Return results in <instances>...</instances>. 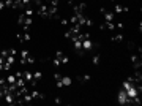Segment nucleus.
<instances>
[{
  "mask_svg": "<svg viewBox=\"0 0 142 106\" xmlns=\"http://www.w3.org/2000/svg\"><path fill=\"white\" fill-rule=\"evenodd\" d=\"M33 62H35V59H33V57H30V56H28V57H27V65H32V63H33Z\"/></svg>",
  "mask_w": 142,
  "mask_h": 106,
  "instance_id": "5701e85b",
  "label": "nucleus"
},
{
  "mask_svg": "<svg viewBox=\"0 0 142 106\" xmlns=\"http://www.w3.org/2000/svg\"><path fill=\"white\" fill-rule=\"evenodd\" d=\"M92 60H93V63H95V65H98V63H100V60H101V57H100V54H95V56H93V59H92Z\"/></svg>",
  "mask_w": 142,
  "mask_h": 106,
  "instance_id": "f3484780",
  "label": "nucleus"
},
{
  "mask_svg": "<svg viewBox=\"0 0 142 106\" xmlns=\"http://www.w3.org/2000/svg\"><path fill=\"white\" fill-rule=\"evenodd\" d=\"M8 54H10V56H16L18 51H16V49H8Z\"/></svg>",
  "mask_w": 142,
  "mask_h": 106,
  "instance_id": "b1692460",
  "label": "nucleus"
},
{
  "mask_svg": "<svg viewBox=\"0 0 142 106\" xmlns=\"http://www.w3.org/2000/svg\"><path fill=\"white\" fill-rule=\"evenodd\" d=\"M131 60H133V65H134V68L139 70V68H141V57L137 56V54H133V56H131Z\"/></svg>",
  "mask_w": 142,
  "mask_h": 106,
  "instance_id": "39448f33",
  "label": "nucleus"
},
{
  "mask_svg": "<svg viewBox=\"0 0 142 106\" xmlns=\"http://www.w3.org/2000/svg\"><path fill=\"white\" fill-rule=\"evenodd\" d=\"M122 11H125V13H128V6H122V5H115V13H122Z\"/></svg>",
  "mask_w": 142,
  "mask_h": 106,
  "instance_id": "ddd939ff",
  "label": "nucleus"
},
{
  "mask_svg": "<svg viewBox=\"0 0 142 106\" xmlns=\"http://www.w3.org/2000/svg\"><path fill=\"white\" fill-rule=\"evenodd\" d=\"M24 14L28 16V18H32V16L35 14V11L32 10V6H25V8H24Z\"/></svg>",
  "mask_w": 142,
  "mask_h": 106,
  "instance_id": "9b49d317",
  "label": "nucleus"
},
{
  "mask_svg": "<svg viewBox=\"0 0 142 106\" xmlns=\"http://www.w3.org/2000/svg\"><path fill=\"white\" fill-rule=\"evenodd\" d=\"M68 2H70V3H74V2H76V0H68Z\"/></svg>",
  "mask_w": 142,
  "mask_h": 106,
  "instance_id": "7c9ffc66",
  "label": "nucleus"
},
{
  "mask_svg": "<svg viewBox=\"0 0 142 106\" xmlns=\"http://www.w3.org/2000/svg\"><path fill=\"white\" fill-rule=\"evenodd\" d=\"M117 100H118V103H120V105L131 103V98L126 95V90H125V89H122V90L118 92V95H117Z\"/></svg>",
  "mask_w": 142,
  "mask_h": 106,
  "instance_id": "f257e3e1",
  "label": "nucleus"
},
{
  "mask_svg": "<svg viewBox=\"0 0 142 106\" xmlns=\"http://www.w3.org/2000/svg\"><path fill=\"white\" fill-rule=\"evenodd\" d=\"M24 6H30V3H32V0H22Z\"/></svg>",
  "mask_w": 142,
  "mask_h": 106,
  "instance_id": "a878e982",
  "label": "nucleus"
},
{
  "mask_svg": "<svg viewBox=\"0 0 142 106\" xmlns=\"http://www.w3.org/2000/svg\"><path fill=\"white\" fill-rule=\"evenodd\" d=\"M18 22H19L21 25H32V22H33V21H32V18H28V16H25L24 13H22V14L19 16Z\"/></svg>",
  "mask_w": 142,
  "mask_h": 106,
  "instance_id": "7ed1b4c3",
  "label": "nucleus"
},
{
  "mask_svg": "<svg viewBox=\"0 0 142 106\" xmlns=\"http://www.w3.org/2000/svg\"><path fill=\"white\" fill-rule=\"evenodd\" d=\"M3 8H5V2H0V11H2Z\"/></svg>",
  "mask_w": 142,
  "mask_h": 106,
  "instance_id": "c85d7f7f",
  "label": "nucleus"
},
{
  "mask_svg": "<svg viewBox=\"0 0 142 106\" xmlns=\"http://www.w3.org/2000/svg\"><path fill=\"white\" fill-rule=\"evenodd\" d=\"M112 19H114V13L106 11V13H104V21H112Z\"/></svg>",
  "mask_w": 142,
  "mask_h": 106,
  "instance_id": "4468645a",
  "label": "nucleus"
},
{
  "mask_svg": "<svg viewBox=\"0 0 142 106\" xmlns=\"http://www.w3.org/2000/svg\"><path fill=\"white\" fill-rule=\"evenodd\" d=\"M73 44H74V49H76L79 54L84 52V49H82V41H81V40H74V41H73Z\"/></svg>",
  "mask_w": 142,
  "mask_h": 106,
  "instance_id": "1a4fd4ad",
  "label": "nucleus"
},
{
  "mask_svg": "<svg viewBox=\"0 0 142 106\" xmlns=\"http://www.w3.org/2000/svg\"><path fill=\"white\" fill-rule=\"evenodd\" d=\"M71 78L70 76H62V79H60V81H57V87H68V86H71Z\"/></svg>",
  "mask_w": 142,
  "mask_h": 106,
  "instance_id": "f03ea898",
  "label": "nucleus"
},
{
  "mask_svg": "<svg viewBox=\"0 0 142 106\" xmlns=\"http://www.w3.org/2000/svg\"><path fill=\"white\" fill-rule=\"evenodd\" d=\"M54 103H57V105H58V103H62V98H58V97H57V98L54 100Z\"/></svg>",
  "mask_w": 142,
  "mask_h": 106,
  "instance_id": "cd10ccee",
  "label": "nucleus"
},
{
  "mask_svg": "<svg viewBox=\"0 0 142 106\" xmlns=\"http://www.w3.org/2000/svg\"><path fill=\"white\" fill-rule=\"evenodd\" d=\"M13 8L14 10H24V3H22V0H13Z\"/></svg>",
  "mask_w": 142,
  "mask_h": 106,
  "instance_id": "9d476101",
  "label": "nucleus"
},
{
  "mask_svg": "<svg viewBox=\"0 0 142 106\" xmlns=\"http://www.w3.org/2000/svg\"><path fill=\"white\" fill-rule=\"evenodd\" d=\"M55 57H57L62 63H68V62H70V59H68L66 56H63V52H62V51H57V52H55Z\"/></svg>",
  "mask_w": 142,
  "mask_h": 106,
  "instance_id": "0eeeda50",
  "label": "nucleus"
},
{
  "mask_svg": "<svg viewBox=\"0 0 142 106\" xmlns=\"http://www.w3.org/2000/svg\"><path fill=\"white\" fill-rule=\"evenodd\" d=\"M112 41H117V43L123 41V35H122V33H117V35H114V36H112Z\"/></svg>",
  "mask_w": 142,
  "mask_h": 106,
  "instance_id": "dca6fc26",
  "label": "nucleus"
},
{
  "mask_svg": "<svg viewBox=\"0 0 142 106\" xmlns=\"http://www.w3.org/2000/svg\"><path fill=\"white\" fill-rule=\"evenodd\" d=\"M28 57V51H21V59H27Z\"/></svg>",
  "mask_w": 142,
  "mask_h": 106,
  "instance_id": "6ab92c4d",
  "label": "nucleus"
},
{
  "mask_svg": "<svg viewBox=\"0 0 142 106\" xmlns=\"http://www.w3.org/2000/svg\"><path fill=\"white\" fill-rule=\"evenodd\" d=\"M85 3H79V5H74V8H73V10H74V14H82L84 13V10H85Z\"/></svg>",
  "mask_w": 142,
  "mask_h": 106,
  "instance_id": "423d86ee",
  "label": "nucleus"
},
{
  "mask_svg": "<svg viewBox=\"0 0 142 106\" xmlns=\"http://www.w3.org/2000/svg\"><path fill=\"white\" fill-rule=\"evenodd\" d=\"M54 79H55V81H60V79H62V74H60V73H55V74H54Z\"/></svg>",
  "mask_w": 142,
  "mask_h": 106,
  "instance_id": "393cba45",
  "label": "nucleus"
},
{
  "mask_svg": "<svg viewBox=\"0 0 142 106\" xmlns=\"http://www.w3.org/2000/svg\"><path fill=\"white\" fill-rule=\"evenodd\" d=\"M92 24H93V21L87 18V21H85V25H88V27H90V25H92Z\"/></svg>",
  "mask_w": 142,
  "mask_h": 106,
  "instance_id": "bb28decb",
  "label": "nucleus"
},
{
  "mask_svg": "<svg viewBox=\"0 0 142 106\" xmlns=\"http://www.w3.org/2000/svg\"><path fill=\"white\" fill-rule=\"evenodd\" d=\"M41 78H43V73H41V71H36V73H33V79H36V81H40Z\"/></svg>",
  "mask_w": 142,
  "mask_h": 106,
  "instance_id": "a211bd4d",
  "label": "nucleus"
},
{
  "mask_svg": "<svg viewBox=\"0 0 142 106\" xmlns=\"http://www.w3.org/2000/svg\"><path fill=\"white\" fill-rule=\"evenodd\" d=\"M5 8H13V0H5Z\"/></svg>",
  "mask_w": 142,
  "mask_h": 106,
  "instance_id": "aec40b11",
  "label": "nucleus"
},
{
  "mask_svg": "<svg viewBox=\"0 0 142 106\" xmlns=\"http://www.w3.org/2000/svg\"><path fill=\"white\" fill-rule=\"evenodd\" d=\"M52 63H54V67H60V65H62V62H60V60H58L57 57H55L54 60H52Z\"/></svg>",
  "mask_w": 142,
  "mask_h": 106,
  "instance_id": "412c9836",
  "label": "nucleus"
},
{
  "mask_svg": "<svg viewBox=\"0 0 142 106\" xmlns=\"http://www.w3.org/2000/svg\"><path fill=\"white\" fill-rule=\"evenodd\" d=\"M93 48H96V44H93L92 41H90V38L82 41V49H84V51H92Z\"/></svg>",
  "mask_w": 142,
  "mask_h": 106,
  "instance_id": "20e7f679",
  "label": "nucleus"
},
{
  "mask_svg": "<svg viewBox=\"0 0 142 106\" xmlns=\"http://www.w3.org/2000/svg\"><path fill=\"white\" fill-rule=\"evenodd\" d=\"M30 95H32V98H33V100H36V98H40V100H44V95H43V94H40L38 90H35V87H33L32 90H30Z\"/></svg>",
  "mask_w": 142,
  "mask_h": 106,
  "instance_id": "6e6552de",
  "label": "nucleus"
},
{
  "mask_svg": "<svg viewBox=\"0 0 142 106\" xmlns=\"http://www.w3.org/2000/svg\"><path fill=\"white\" fill-rule=\"evenodd\" d=\"M0 2H5V0H0Z\"/></svg>",
  "mask_w": 142,
  "mask_h": 106,
  "instance_id": "2f4dec72",
  "label": "nucleus"
},
{
  "mask_svg": "<svg viewBox=\"0 0 142 106\" xmlns=\"http://www.w3.org/2000/svg\"><path fill=\"white\" fill-rule=\"evenodd\" d=\"M62 24H63V25H68L70 22H68V19H62Z\"/></svg>",
  "mask_w": 142,
  "mask_h": 106,
  "instance_id": "c756f323",
  "label": "nucleus"
},
{
  "mask_svg": "<svg viewBox=\"0 0 142 106\" xmlns=\"http://www.w3.org/2000/svg\"><path fill=\"white\" fill-rule=\"evenodd\" d=\"M16 79H18V78H16V74H11V76H8V78H6V82L8 84H16Z\"/></svg>",
  "mask_w": 142,
  "mask_h": 106,
  "instance_id": "2eb2a0df",
  "label": "nucleus"
},
{
  "mask_svg": "<svg viewBox=\"0 0 142 106\" xmlns=\"http://www.w3.org/2000/svg\"><path fill=\"white\" fill-rule=\"evenodd\" d=\"M24 79H25V82H30L33 79V73H30V71H24Z\"/></svg>",
  "mask_w": 142,
  "mask_h": 106,
  "instance_id": "f8f14e48",
  "label": "nucleus"
},
{
  "mask_svg": "<svg viewBox=\"0 0 142 106\" xmlns=\"http://www.w3.org/2000/svg\"><path fill=\"white\" fill-rule=\"evenodd\" d=\"M81 81H82V82H87V81H90V76H88V74H84L82 78H81Z\"/></svg>",
  "mask_w": 142,
  "mask_h": 106,
  "instance_id": "4be33fe9",
  "label": "nucleus"
}]
</instances>
